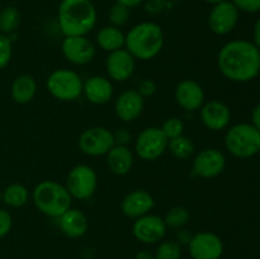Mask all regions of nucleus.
Wrapping results in <instances>:
<instances>
[{
	"mask_svg": "<svg viewBox=\"0 0 260 259\" xmlns=\"http://www.w3.org/2000/svg\"><path fill=\"white\" fill-rule=\"evenodd\" d=\"M0 203H2V190H0Z\"/></svg>",
	"mask_w": 260,
	"mask_h": 259,
	"instance_id": "obj_42",
	"label": "nucleus"
},
{
	"mask_svg": "<svg viewBox=\"0 0 260 259\" xmlns=\"http://www.w3.org/2000/svg\"><path fill=\"white\" fill-rule=\"evenodd\" d=\"M57 23L63 37L86 36L96 24V9L91 0H61Z\"/></svg>",
	"mask_w": 260,
	"mask_h": 259,
	"instance_id": "obj_2",
	"label": "nucleus"
},
{
	"mask_svg": "<svg viewBox=\"0 0 260 259\" xmlns=\"http://www.w3.org/2000/svg\"><path fill=\"white\" fill-rule=\"evenodd\" d=\"M200 117L203 126L211 131H222L230 124L231 111L223 102H205L200 108Z\"/></svg>",
	"mask_w": 260,
	"mask_h": 259,
	"instance_id": "obj_17",
	"label": "nucleus"
},
{
	"mask_svg": "<svg viewBox=\"0 0 260 259\" xmlns=\"http://www.w3.org/2000/svg\"><path fill=\"white\" fill-rule=\"evenodd\" d=\"M164 42V32L157 23L141 22L126 33L124 48L136 60L150 61L161 52Z\"/></svg>",
	"mask_w": 260,
	"mask_h": 259,
	"instance_id": "obj_3",
	"label": "nucleus"
},
{
	"mask_svg": "<svg viewBox=\"0 0 260 259\" xmlns=\"http://www.w3.org/2000/svg\"><path fill=\"white\" fill-rule=\"evenodd\" d=\"M174 98L178 106L188 112L200 111L206 102V93L203 86L192 79H184L175 86Z\"/></svg>",
	"mask_w": 260,
	"mask_h": 259,
	"instance_id": "obj_16",
	"label": "nucleus"
},
{
	"mask_svg": "<svg viewBox=\"0 0 260 259\" xmlns=\"http://www.w3.org/2000/svg\"><path fill=\"white\" fill-rule=\"evenodd\" d=\"M83 94L89 103L103 106L113 98V84L111 79L106 76L93 75L84 81Z\"/></svg>",
	"mask_w": 260,
	"mask_h": 259,
	"instance_id": "obj_20",
	"label": "nucleus"
},
{
	"mask_svg": "<svg viewBox=\"0 0 260 259\" xmlns=\"http://www.w3.org/2000/svg\"><path fill=\"white\" fill-rule=\"evenodd\" d=\"M189 216V211L187 208L183 207V206H175V207L170 208L165 215V225H167V228L180 230L188 223Z\"/></svg>",
	"mask_w": 260,
	"mask_h": 259,
	"instance_id": "obj_28",
	"label": "nucleus"
},
{
	"mask_svg": "<svg viewBox=\"0 0 260 259\" xmlns=\"http://www.w3.org/2000/svg\"><path fill=\"white\" fill-rule=\"evenodd\" d=\"M168 150L177 159L188 160L194 155L196 145L190 137L185 136L183 134L180 136L169 140V142H168Z\"/></svg>",
	"mask_w": 260,
	"mask_h": 259,
	"instance_id": "obj_26",
	"label": "nucleus"
},
{
	"mask_svg": "<svg viewBox=\"0 0 260 259\" xmlns=\"http://www.w3.org/2000/svg\"><path fill=\"white\" fill-rule=\"evenodd\" d=\"M145 109V99L136 89H128L119 94L114 101V112L122 122H134Z\"/></svg>",
	"mask_w": 260,
	"mask_h": 259,
	"instance_id": "obj_18",
	"label": "nucleus"
},
{
	"mask_svg": "<svg viewBox=\"0 0 260 259\" xmlns=\"http://www.w3.org/2000/svg\"><path fill=\"white\" fill-rule=\"evenodd\" d=\"M188 251L193 259H220L223 254V243L215 233L201 231L192 235Z\"/></svg>",
	"mask_w": 260,
	"mask_h": 259,
	"instance_id": "obj_13",
	"label": "nucleus"
},
{
	"mask_svg": "<svg viewBox=\"0 0 260 259\" xmlns=\"http://www.w3.org/2000/svg\"><path fill=\"white\" fill-rule=\"evenodd\" d=\"M106 70L111 80L123 83L134 75L136 70V58L126 48L109 52L106 58Z\"/></svg>",
	"mask_w": 260,
	"mask_h": 259,
	"instance_id": "obj_15",
	"label": "nucleus"
},
{
	"mask_svg": "<svg viewBox=\"0 0 260 259\" xmlns=\"http://www.w3.org/2000/svg\"><path fill=\"white\" fill-rule=\"evenodd\" d=\"M84 81L76 71L71 69H56L46 80V88L55 99L61 102L76 101L83 94Z\"/></svg>",
	"mask_w": 260,
	"mask_h": 259,
	"instance_id": "obj_6",
	"label": "nucleus"
},
{
	"mask_svg": "<svg viewBox=\"0 0 260 259\" xmlns=\"http://www.w3.org/2000/svg\"><path fill=\"white\" fill-rule=\"evenodd\" d=\"M32 200L36 208L51 218H58L73 207V197L65 184L56 180H42L38 183L33 188Z\"/></svg>",
	"mask_w": 260,
	"mask_h": 259,
	"instance_id": "obj_4",
	"label": "nucleus"
},
{
	"mask_svg": "<svg viewBox=\"0 0 260 259\" xmlns=\"http://www.w3.org/2000/svg\"><path fill=\"white\" fill-rule=\"evenodd\" d=\"M160 128L162 130L168 140L174 139V137H178L184 134V122L179 117H169V118L165 119Z\"/></svg>",
	"mask_w": 260,
	"mask_h": 259,
	"instance_id": "obj_31",
	"label": "nucleus"
},
{
	"mask_svg": "<svg viewBox=\"0 0 260 259\" xmlns=\"http://www.w3.org/2000/svg\"><path fill=\"white\" fill-rule=\"evenodd\" d=\"M114 142H116V145H126L127 146V142L131 140V134H128V131L127 130H119L118 132H116L114 134Z\"/></svg>",
	"mask_w": 260,
	"mask_h": 259,
	"instance_id": "obj_36",
	"label": "nucleus"
},
{
	"mask_svg": "<svg viewBox=\"0 0 260 259\" xmlns=\"http://www.w3.org/2000/svg\"><path fill=\"white\" fill-rule=\"evenodd\" d=\"M61 52L70 63L84 66L94 60L96 47L86 36H68L61 42Z\"/></svg>",
	"mask_w": 260,
	"mask_h": 259,
	"instance_id": "obj_10",
	"label": "nucleus"
},
{
	"mask_svg": "<svg viewBox=\"0 0 260 259\" xmlns=\"http://www.w3.org/2000/svg\"><path fill=\"white\" fill-rule=\"evenodd\" d=\"M136 90L139 91V94L144 99L151 98V96L156 93V84H155V81L151 80V79H144V80H141L139 83Z\"/></svg>",
	"mask_w": 260,
	"mask_h": 259,
	"instance_id": "obj_34",
	"label": "nucleus"
},
{
	"mask_svg": "<svg viewBox=\"0 0 260 259\" xmlns=\"http://www.w3.org/2000/svg\"><path fill=\"white\" fill-rule=\"evenodd\" d=\"M239 10L230 0L212 5L208 14V28L217 36H226L233 32L239 20Z\"/></svg>",
	"mask_w": 260,
	"mask_h": 259,
	"instance_id": "obj_11",
	"label": "nucleus"
},
{
	"mask_svg": "<svg viewBox=\"0 0 260 259\" xmlns=\"http://www.w3.org/2000/svg\"><path fill=\"white\" fill-rule=\"evenodd\" d=\"M251 121H253V126H255L256 128L260 131V103L255 106V108L253 109V113H251Z\"/></svg>",
	"mask_w": 260,
	"mask_h": 259,
	"instance_id": "obj_37",
	"label": "nucleus"
},
{
	"mask_svg": "<svg viewBox=\"0 0 260 259\" xmlns=\"http://www.w3.org/2000/svg\"><path fill=\"white\" fill-rule=\"evenodd\" d=\"M154 255L155 259H180V256H182V246L178 241H162L157 246Z\"/></svg>",
	"mask_w": 260,
	"mask_h": 259,
	"instance_id": "obj_29",
	"label": "nucleus"
},
{
	"mask_svg": "<svg viewBox=\"0 0 260 259\" xmlns=\"http://www.w3.org/2000/svg\"><path fill=\"white\" fill-rule=\"evenodd\" d=\"M203 2L208 3V4H211V5H215V4H217V3L225 2V0H203Z\"/></svg>",
	"mask_w": 260,
	"mask_h": 259,
	"instance_id": "obj_41",
	"label": "nucleus"
},
{
	"mask_svg": "<svg viewBox=\"0 0 260 259\" xmlns=\"http://www.w3.org/2000/svg\"><path fill=\"white\" fill-rule=\"evenodd\" d=\"M79 149L88 156H103L116 145L114 135L103 126H94L84 130L78 139Z\"/></svg>",
	"mask_w": 260,
	"mask_h": 259,
	"instance_id": "obj_9",
	"label": "nucleus"
},
{
	"mask_svg": "<svg viewBox=\"0 0 260 259\" xmlns=\"http://www.w3.org/2000/svg\"><path fill=\"white\" fill-rule=\"evenodd\" d=\"M108 20L109 24L113 27L122 28L129 20V8L124 7L119 3H114L108 12Z\"/></svg>",
	"mask_w": 260,
	"mask_h": 259,
	"instance_id": "obj_30",
	"label": "nucleus"
},
{
	"mask_svg": "<svg viewBox=\"0 0 260 259\" xmlns=\"http://www.w3.org/2000/svg\"><path fill=\"white\" fill-rule=\"evenodd\" d=\"M253 37H254L253 43L256 46V47L260 48V18L258 19V22L255 23V25H254Z\"/></svg>",
	"mask_w": 260,
	"mask_h": 259,
	"instance_id": "obj_39",
	"label": "nucleus"
},
{
	"mask_svg": "<svg viewBox=\"0 0 260 259\" xmlns=\"http://www.w3.org/2000/svg\"><path fill=\"white\" fill-rule=\"evenodd\" d=\"M13 226V217L10 212L4 208H0V239L10 233Z\"/></svg>",
	"mask_w": 260,
	"mask_h": 259,
	"instance_id": "obj_35",
	"label": "nucleus"
},
{
	"mask_svg": "<svg viewBox=\"0 0 260 259\" xmlns=\"http://www.w3.org/2000/svg\"><path fill=\"white\" fill-rule=\"evenodd\" d=\"M65 187L73 200H89L93 197L98 188V175H96L95 170L89 165H75L66 177Z\"/></svg>",
	"mask_w": 260,
	"mask_h": 259,
	"instance_id": "obj_7",
	"label": "nucleus"
},
{
	"mask_svg": "<svg viewBox=\"0 0 260 259\" xmlns=\"http://www.w3.org/2000/svg\"><path fill=\"white\" fill-rule=\"evenodd\" d=\"M167 225L164 218L157 215L147 213L136 218L132 225V234L144 244H156L167 235Z\"/></svg>",
	"mask_w": 260,
	"mask_h": 259,
	"instance_id": "obj_14",
	"label": "nucleus"
},
{
	"mask_svg": "<svg viewBox=\"0 0 260 259\" xmlns=\"http://www.w3.org/2000/svg\"><path fill=\"white\" fill-rule=\"evenodd\" d=\"M239 12L256 13L260 10V0H230Z\"/></svg>",
	"mask_w": 260,
	"mask_h": 259,
	"instance_id": "obj_33",
	"label": "nucleus"
},
{
	"mask_svg": "<svg viewBox=\"0 0 260 259\" xmlns=\"http://www.w3.org/2000/svg\"><path fill=\"white\" fill-rule=\"evenodd\" d=\"M96 45L106 52H113V51L124 48L126 42V33L121 28L113 27V25H106L102 27L96 33Z\"/></svg>",
	"mask_w": 260,
	"mask_h": 259,
	"instance_id": "obj_24",
	"label": "nucleus"
},
{
	"mask_svg": "<svg viewBox=\"0 0 260 259\" xmlns=\"http://www.w3.org/2000/svg\"><path fill=\"white\" fill-rule=\"evenodd\" d=\"M61 233L70 239H79L86 234L89 220L85 213L79 208H69L58 218H56Z\"/></svg>",
	"mask_w": 260,
	"mask_h": 259,
	"instance_id": "obj_21",
	"label": "nucleus"
},
{
	"mask_svg": "<svg viewBox=\"0 0 260 259\" xmlns=\"http://www.w3.org/2000/svg\"><path fill=\"white\" fill-rule=\"evenodd\" d=\"M154 207V197L145 189H135L127 193L121 202L122 213L134 220L150 213Z\"/></svg>",
	"mask_w": 260,
	"mask_h": 259,
	"instance_id": "obj_19",
	"label": "nucleus"
},
{
	"mask_svg": "<svg viewBox=\"0 0 260 259\" xmlns=\"http://www.w3.org/2000/svg\"><path fill=\"white\" fill-rule=\"evenodd\" d=\"M20 24V12L15 7H5L0 10V33L13 35Z\"/></svg>",
	"mask_w": 260,
	"mask_h": 259,
	"instance_id": "obj_27",
	"label": "nucleus"
},
{
	"mask_svg": "<svg viewBox=\"0 0 260 259\" xmlns=\"http://www.w3.org/2000/svg\"><path fill=\"white\" fill-rule=\"evenodd\" d=\"M13 56V40L10 36L0 33V70L7 68Z\"/></svg>",
	"mask_w": 260,
	"mask_h": 259,
	"instance_id": "obj_32",
	"label": "nucleus"
},
{
	"mask_svg": "<svg viewBox=\"0 0 260 259\" xmlns=\"http://www.w3.org/2000/svg\"><path fill=\"white\" fill-rule=\"evenodd\" d=\"M116 3H119V4L132 9V8H136L139 5H141L144 3V0H116Z\"/></svg>",
	"mask_w": 260,
	"mask_h": 259,
	"instance_id": "obj_38",
	"label": "nucleus"
},
{
	"mask_svg": "<svg viewBox=\"0 0 260 259\" xmlns=\"http://www.w3.org/2000/svg\"><path fill=\"white\" fill-rule=\"evenodd\" d=\"M37 88V81L32 75L20 74L13 80L10 86V95L15 103L27 104L35 99Z\"/></svg>",
	"mask_w": 260,
	"mask_h": 259,
	"instance_id": "obj_23",
	"label": "nucleus"
},
{
	"mask_svg": "<svg viewBox=\"0 0 260 259\" xmlns=\"http://www.w3.org/2000/svg\"><path fill=\"white\" fill-rule=\"evenodd\" d=\"M135 163L134 151L126 145H114L107 154V165L116 175H126Z\"/></svg>",
	"mask_w": 260,
	"mask_h": 259,
	"instance_id": "obj_22",
	"label": "nucleus"
},
{
	"mask_svg": "<svg viewBox=\"0 0 260 259\" xmlns=\"http://www.w3.org/2000/svg\"><path fill=\"white\" fill-rule=\"evenodd\" d=\"M226 157L222 151L213 147L203 149L193 159L192 172L202 179H212L225 170Z\"/></svg>",
	"mask_w": 260,
	"mask_h": 259,
	"instance_id": "obj_12",
	"label": "nucleus"
},
{
	"mask_svg": "<svg viewBox=\"0 0 260 259\" xmlns=\"http://www.w3.org/2000/svg\"><path fill=\"white\" fill-rule=\"evenodd\" d=\"M168 142L169 140L160 127H146L136 137L135 152L140 159L152 161L164 155L168 150Z\"/></svg>",
	"mask_w": 260,
	"mask_h": 259,
	"instance_id": "obj_8",
	"label": "nucleus"
},
{
	"mask_svg": "<svg viewBox=\"0 0 260 259\" xmlns=\"http://www.w3.org/2000/svg\"><path fill=\"white\" fill-rule=\"evenodd\" d=\"M217 66L229 80L236 83L253 80L260 73V48L250 41H230L218 51Z\"/></svg>",
	"mask_w": 260,
	"mask_h": 259,
	"instance_id": "obj_1",
	"label": "nucleus"
},
{
	"mask_svg": "<svg viewBox=\"0 0 260 259\" xmlns=\"http://www.w3.org/2000/svg\"><path fill=\"white\" fill-rule=\"evenodd\" d=\"M135 259H155V255L149 250H140L135 255Z\"/></svg>",
	"mask_w": 260,
	"mask_h": 259,
	"instance_id": "obj_40",
	"label": "nucleus"
},
{
	"mask_svg": "<svg viewBox=\"0 0 260 259\" xmlns=\"http://www.w3.org/2000/svg\"><path fill=\"white\" fill-rule=\"evenodd\" d=\"M29 200V192L27 187L20 183H13L8 185L2 192V202H4L8 207L20 208Z\"/></svg>",
	"mask_w": 260,
	"mask_h": 259,
	"instance_id": "obj_25",
	"label": "nucleus"
},
{
	"mask_svg": "<svg viewBox=\"0 0 260 259\" xmlns=\"http://www.w3.org/2000/svg\"><path fill=\"white\" fill-rule=\"evenodd\" d=\"M225 146L235 157L248 159L260 151V131L251 123H238L225 135Z\"/></svg>",
	"mask_w": 260,
	"mask_h": 259,
	"instance_id": "obj_5",
	"label": "nucleus"
}]
</instances>
